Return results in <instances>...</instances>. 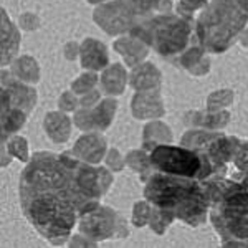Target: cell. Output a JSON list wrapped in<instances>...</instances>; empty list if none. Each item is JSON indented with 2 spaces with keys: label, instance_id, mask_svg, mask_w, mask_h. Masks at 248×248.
Returning <instances> with one entry per match:
<instances>
[{
  "label": "cell",
  "instance_id": "cell-1",
  "mask_svg": "<svg viewBox=\"0 0 248 248\" xmlns=\"http://www.w3.org/2000/svg\"><path fill=\"white\" fill-rule=\"evenodd\" d=\"M23 215L40 235L60 245L70 238L83 214L99 202L86 199L60 154L35 153L20 175Z\"/></svg>",
  "mask_w": 248,
  "mask_h": 248
},
{
  "label": "cell",
  "instance_id": "cell-2",
  "mask_svg": "<svg viewBox=\"0 0 248 248\" xmlns=\"http://www.w3.org/2000/svg\"><path fill=\"white\" fill-rule=\"evenodd\" d=\"M209 217L225 247H248V172L242 181L212 177L202 181Z\"/></svg>",
  "mask_w": 248,
  "mask_h": 248
},
{
  "label": "cell",
  "instance_id": "cell-3",
  "mask_svg": "<svg viewBox=\"0 0 248 248\" xmlns=\"http://www.w3.org/2000/svg\"><path fill=\"white\" fill-rule=\"evenodd\" d=\"M142 184L144 199L151 205L170 212L190 227L207 222L209 202L201 181L153 170Z\"/></svg>",
  "mask_w": 248,
  "mask_h": 248
},
{
  "label": "cell",
  "instance_id": "cell-4",
  "mask_svg": "<svg viewBox=\"0 0 248 248\" xmlns=\"http://www.w3.org/2000/svg\"><path fill=\"white\" fill-rule=\"evenodd\" d=\"M129 35L139 38L157 55L174 63L189 48L199 45L195 20L179 14H157L138 17Z\"/></svg>",
  "mask_w": 248,
  "mask_h": 248
},
{
  "label": "cell",
  "instance_id": "cell-5",
  "mask_svg": "<svg viewBox=\"0 0 248 248\" xmlns=\"http://www.w3.org/2000/svg\"><path fill=\"white\" fill-rule=\"evenodd\" d=\"M248 23V0H209L195 22L197 37L209 53H223Z\"/></svg>",
  "mask_w": 248,
  "mask_h": 248
},
{
  "label": "cell",
  "instance_id": "cell-6",
  "mask_svg": "<svg viewBox=\"0 0 248 248\" xmlns=\"http://www.w3.org/2000/svg\"><path fill=\"white\" fill-rule=\"evenodd\" d=\"M147 154L157 172L197 179L201 182L215 177L214 166L209 159L186 146H170V142H164L154 146Z\"/></svg>",
  "mask_w": 248,
  "mask_h": 248
},
{
  "label": "cell",
  "instance_id": "cell-7",
  "mask_svg": "<svg viewBox=\"0 0 248 248\" xmlns=\"http://www.w3.org/2000/svg\"><path fill=\"white\" fill-rule=\"evenodd\" d=\"M37 103V91L27 86L23 81L2 73V141H7L9 134L17 133L27 123V116Z\"/></svg>",
  "mask_w": 248,
  "mask_h": 248
},
{
  "label": "cell",
  "instance_id": "cell-8",
  "mask_svg": "<svg viewBox=\"0 0 248 248\" xmlns=\"http://www.w3.org/2000/svg\"><path fill=\"white\" fill-rule=\"evenodd\" d=\"M240 139L235 136H227L215 129H189L181 139V146L197 151L212 162L215 177H223L227 172V164L233 159Z\"/></svg>",
  "mask_w": 248,
  "mask_h": 248
},
{
  "label": "cell",
  "instance_id": "cell-9",
  "mask_svg": "<svg viewBox=\"0 0 248 248\" xmlns=\"http://www.w3.org/2000/svg\"><path fill=\"white\" fill-rule=\"evenodd\" d=\"M78 227L88 240L99 242L109 238H124L127 235L126 220L109 207L98 205L96 209L83 214L78 220Z\"/></svg>",
  "mask_w": 248,
  "mask_h": 248
},
{
  "label": "cell",
  "instance_id": "cell-10",
  "mask_svg": "<svg viewBox=\"0 0 248 248\" xmlns=\"http://www.w3.org/2000/svg\"><path fill=\"white\" fill-rule=\"evenodd\" d=\"M93 18L108 35H113V37L131 31L138 22V15L126 0H113V2L103 3L94 10Z\"/></svg>",
  "mask_w": 248,
  "mask_h": 248
},
{
  "label": "cell",
  "instance_id": "cell-11",
  "mask_svg": "<svg viewBox=\"0 0 248 248\" xmlns=\"http://www.w3.org/2000/svg\"><path fill=\"white\" fill-rule=\"evenodd\" d=\"M116 108L118 103L111 98L101 99L93 108H79L75 111V124L79 129L90 131V133L105 131L113 121Z\"/></svg>",
  "mask_w": 248,
  "mask_h": 248
},
{
  "label": "cell",
  "instance_id": "cell-12",
  "mask_svg": "<svg viewBox=\"0 0 248 248\" xmlns=\"http://www.w3.org/2000/svg\"><path fill=\"white\" fill-rule=\"evenodd\" d=\"M71 154L90 164H98L106 155V139L98 133L85 134L75 144Z\"/></svg>",
  "mask_w": 248,
  "mask_h": 248
},
{
  "label": "cell",
  "instance_id": "cell-13",
  "mask_svg": "<svg viewBox=\"0 0 248 248\" xmlns=\"http://www.w3.org/2000/svg\"><path fill=\"white\" fill-rule=\"evenodd\" d=\"M79 58H81V66L90 71H103L106 66H109L108 48L96 38H86L81 43Z\"/></svg>",
  "mask_w": 248,
  "mask_h": 248
},
{
  "label": "cell",
  "instance_id": "cell-14",
  "mask_svg": "<svg viewBox=\"0 0 248 248\" xmlns=\"http://www.w3.org/2000/svg\"><path fill=\"white\" fill-rule=\"evenodd\" d=\"M133 114L138 119H155L164 114L162 99L157 90L138 91L133 98Z\"/></svg>",
  "mask_w": 248,
  "mask_h": 248
},
{
  "label": "cell",
  "instance_id": "cell-15",
  "mask_svg": "<svg viewBox=\"0 0 248 248\" xmlns=\"http://www.w3.org/2000/svg\"><path fill=\"white\" fill-rule=\"evenodd\" d=\"M114 50L124 58V62L127 63V66L134 68L147 57L149 46H147L146 43H142L139 38L129 35V37H123V38L116 40Z\"/></svg>",
  "mask_w": 248,
  "mask_h": 248
},
{
  "label": "cell",
  "instance_id": "cell-16",
  "mask_svg": "<svg viewBox=\"0 0 248 248\" xmlns=\"http://www.w3.org/2000/svg\"><path fill=\"white\" fill-rule=\"evenodd\" d=\"M129 85L138 91L157 90V86L161 85V71L155 70L153 63H139L133 68Z\"/></svg>",
  "mask_w": 248,
  "mask_h": 248
},
{
  "label": "cell",
  "instance_id": "cell-17",
  "mask_svg": "<svg viewBox=\"0 0 248 248\" xmlns=\"http://www.w3.org/2000/svg\"><path fill=\"white\" fill-rule=\"evenodd\" d=\"M43 127L48 138L53 142H66L71 134V121L62 111H53L45 116Z\"/></svg>",
  "mask_w": 248,
  "mask_h": 248
},
{
  "label": "cell",
  "instance_id": "cell-18",
  "mask_svg": "<svg viewBox=\"0 0 248 248\" xmlns=\"http://www.w3.org/2000/svg\"><path fill=\"white\" fill-rule=\"evenodd\" d=\"M126 79H127V73L123 68V65L114 63V65H109L103 70L99 83H101V88L106 94L119 96L123 94L124 88H126Z\"/></svg>",
  "mask_w": 248,
  "mask_h": 248
},
{
  "label": "cell",
  "instance_id": "cell-19",
  "mask_svg": "<svg viewBox=\"0 0 248 248\" xmlns=\"http://www.w3.org/2000/svg\"><path fill=\"white\" fill-rule=\"evenodd\" d=\"M20 45V35L15 25L7 17L5 10H2V65L5 66L10 60L15 58Z\"/></svg>",
  "mask_w": 248,
  "mask_h": 248
},
{
  "label": "cell",
  "instance_id": "cell-20",
  "mask_svg": "<svg viewBox=\"0 0 248 248\" xmlns=\"http://www.w3.org/2000/svg\"><path fill=\"white\" fill-rule=\"evenodd\" d=\"M194 119H186L187 124L203 127V129H222L229 124L230 114L227 111H207V113H190Z\"/></svg>",
  "mask_w": 248,
  "mask_h": 248
},
{
  "label": "cell",
  "instance_id": "cell-21",
  "mask_svg": "<svg viewBox=\"0 0 248 248\" xmlns=\"http://www.w3.org/2000/svg\"><path fill=\"white\" fill-rule=\"evenodd\" d=\"M12 75L23 83H38L40 79L38 63L31 57H20L15 60L14 66H12Z\"/></svg>",
  "mask_w": 248,
  "mask_h": 248
},
{
  "label": "cell",
  "instance_id": "cell-22",
  "mask_svg": "<svg viewBox=\"0 0 248 248\" xmlns=\"http://www.w3.org/2000/svg\"><path fill=\"white\" fill-rule=\"evenodd\" d=\"M175 220V215L170 214L167 210L157 209V207L153 205V210H151V218H149V227L151 230L155 232V233L162 235L164 232L167 230V227L172 225V222Z\"/></svg>",
  "mask_w": 248,
  "mask_h": 248
},
{
  "label": "cell",
  "instance_id": "cell-23",
  "mask_svg": "<svg viewBox=\"0 0 248 248\" xmlns=\"http://www.w3.org/2000/svg\"><path fill=\"white\" fill-rule=\"evenodd\" d=\"M3 147H5L7 151H9L10 155H14V157H17L18 161L22 162H29V142H27L25 138H22V136H12L9 142H3Z\"/></svg>",
  "mask_w": 248,
  "mask_h": 248
},
{
  "label": "cell",
  "instance_id": "cell-24",
  "mask_svg": "<svg viewBox=\"0 0 248 248\" xmlns=\"http://www.w3.org/2000/svg\"><path fill=\"white\" fill-rule=\"evenodd\" d=\"M98 79L99 78L94 75V71H90V73L81 75L77 81L71 83V90H73L75 94L83 96V94H86V93H90V91L94 90V86L98 85Z\"/></svg>",
  "mask_w": 248,
  "mask_h": 248
},
{
  "label": "cell",
  "instance_id": "cell-25",
  "mask_svg": "<svg viewBox=\"0 0 248 248\" xmlns=\"http://www.w3.org/2000/svg\"><path fill=\"white\" fill-rule=\"evenodd\" d=\"M151 210H153V205H151L147 201H141L134 203V210H133V222L134 227H144L149 225V218H151Z\"/></svg>",
  "mask_w": 248,
  "mask_h": 248
},
{
  "label": "cell",
  "instance_id": "cell-26",
  "mask_svg": "<svg viewBox=\"0 0 248 248\" xmlns=\"http://www.w3.org/2000/svg\"><path fill=\"white\" fill-rule=\"evenodd\" d=\"M233 101V93L230 90L215 91L209 98L207 105H209V111H222V108H227Z\"/></svg>",
  "mask_w": 248,
  "mask_h": 248
},
{
  "label": "cell",
  "instance_id": "cell-27",
  "mask_svg": "<svg viewBox=\"0 0 248 248\" xmlns=\"http://www.w3.org/2000/svg\"><path fill=\"white\" fill-rule=\"evenodd\" d=\"M126 2L138 17H144V15H153V12L157 10L159 0H126Z\"/></svg>",
  "mask_w": 248,
  "mask_h": 248
},
{
  "label": "cell",
  "instance_id": "cell-28",
  "mask_svg": "<svg viewBox=\"0 0 248 248\" xmlns=\"http://www.w3.org/2000/svg\"><path fill=\"white\" fill-rule=\"evenodd\" d=\"M233 164L240 172H248V141H240L233 154Z\"/></svg>",
  "mask_w": 248,
  "mask_h": 248
},
{
  "label": "cell",
  "instance_id": "cell-29",
  "mask_svg": "<svg viewBox=\"0 0 248 248\" xmlns=\"http://www.w3.org/2000/svg\"><path fill=\"white\" fill-rule=\"evenodd\" d=\"M58 106L62 111H77V108L79 106V99H77V94L73 91H66L60 96Z\"/></svg>",
  "mask_w": 248,
  "mask_h": 248
},
{
  "label": "cell",
  "instance_id": "cell-30",
  "mask_svg": "<svg viewBox=\"0 0 248 248\" xmlns=\"http://www.w3.org/2000/svg\"><path fill=\"white\" fill-rule=\"evenodd\" d=\"M106 164H108V167H111L114 172H121L124 167L121 154H119L116 149H109V153L106 155Z\"/></svg>",
  "mask_w": 248,
  "mask_h": 248
},
{
  "label": "cell",
  "instance_id": "cell-31",
  "mask_svg": "<svg viewBox=\"0 0 248 248\" xmlns=\"http://www.w3.org/2000/svg\"><path fill=\"white\" fill-rule=\"evenodd\" d=\"M20 27L23 30H35L38 29V18L33 14H23L20 17Z\"/></svg>",
  "mask_w": 248,
  "mask_h": 248
},
{
  "label": "cell",
  "instance_id": "cell-32",
  "mask_svg": "<svg viewBox=\"0 0 248 248\" xmlns=\"http://www.w3.org/2000/svg\"><path fill=\"white\" fill-rule=\"evenodd\" d=\"M78 45L75 42H70L68 45L65 46V57L68 58V60H75L78 57V53H79V50H75L73 51V48H77Z\"/></svg>",
  "mask_w": 248,
  "mask_h": 248
},
{
  "label": "cell",
  "instance_id": "cell-33",
  "mask_svg": "<svg viewBox=\"0 0 248 248\" xmlns=\"http://www.w3.org/2000/svg\"><path fill=\"white\" fill-rule=\"evenodd\" d=\"M172 9V2L170 0H159V3H157V14H172L170 12Z\"/></svg>",
  "mask_w": 248,
  "mask_h": 248
},
{
  "label": "cell",
  "instance_id": "cell-34",
  "mask_svg": "<svg viewBox=\"0 0 248 248\" xmlns=\"http://www.w3.org/2000/svg\"><path fill=\"white\" fill-rule=\"evenodd\" d=\"M240 42H242V45L243 46H247L248 48V29H245L242 31V33H240Z\"/></svg>",
  "mask_w": 248,
  "mask_h": 248
},
{
  "label": "cell",
  "instance_id": "cell-35",
  "mask_svg": "<svg viewBox=\"0 0 248 248\" xmlns=\"http://www.w3.org/2000/svg\"><path fill=\"white\" fill-rule=\"evenodd\" d=\"M103 2H108V0H88V3H103Z\"/></svg>",
  "mask_w": 248,
  "mask_h": 248
}]
</instances>
